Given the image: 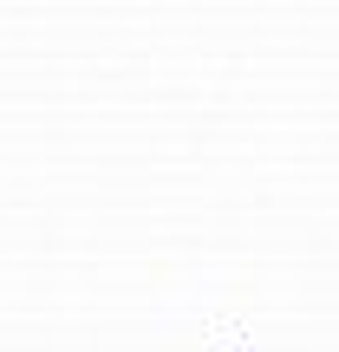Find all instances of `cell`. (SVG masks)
I'll use <instances>...</instances> for the list:
<instances>
[]
</instances>
